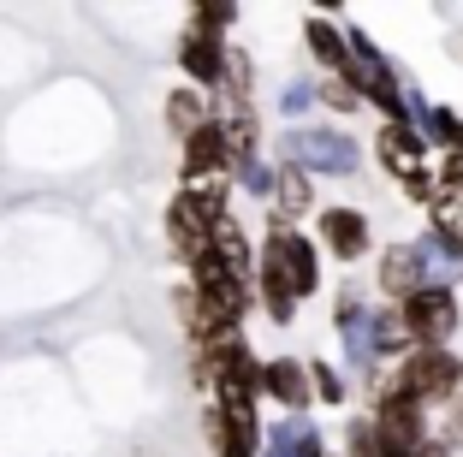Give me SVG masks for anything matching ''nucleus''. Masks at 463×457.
Segmentation results:
<instances>
[{
	"mask_svg": "<svg viewBox=\"0 0 463 457\" xmlns=\"http://www.w3.org/2000/svg\"><path fill=\"white\" fill-rule=\"evenodd\" d=\"M309 392H315V404H327V410H339V404L351 398V380H345V368H339V363H327V357H315V363H309Z\"/></svg>",
	"mask_w": 463,
	"mask_h": 457,
	"instance_id": "aec40b11",
	"label": "nucleus"
},
{
	"mask_svg": "<svg viewBox=\"0 0 463 457\" xmlns=\"http://www.w3.org/2000/svg\"><path fill=\"white\" fill-rule=\"evenodd\" d=\"M178 178H184V185H214V178H226V185H232V148H226V131H220V119L196 125V131L184 137V161H178Z\"/></svg>",
	"mask_w": 463,
	"mask_h": 457,
	"instance_id": "6e6552de",
	"label": "nucleus"
},
{
	"mask_svg": "<svg viewBox=\"0 0 463 457\" xmlns=\"http://www.w3.org/2000/svg\"><path fill=\"white\" fill-rule=\"evenodd\" d=\"M303 42H309V60L327 71V78H351V42H345V30L333 24L327 13L303 18Z\"/></svg>",
	"mask_w": 463,
	"mask_h": 457,
	"instance_id": "dca6fc26",
	"label": "nucleus"
},
{
	"mask_svg": "<svg viewBox=\"0 0 463 457\" xmlns=\"http://www.w3.org/2000/svg\"><path fill=\"white\" fill-rule=\"evenodd\" d=\"M191 291L203 297L226 327L244 333V315L256 309V268H238V262H226L220 250H208L203 262H191Z\"/></svg>",
	"mask_w": 463,
	"mask_h": 457,
	"instance_id": "7ed1b4c3",
	"label": "nucleus"
},
{
	"mask_svg": "<svg viewBox=\"0 0 463 457\" xmlns=\"http://www.w3.org/2000/svg\"><path fill=\"white\" fill-rule=\"evenodd\" d=\"M214 95H226V101H256V60H250L244 48L226 54V78H220Z\"/></svg>",
	"mask_w": 463,
	"mask_h": 457,
	"instance_id": "412c9836",
	"label": "nucleus"
},
{
	"mask_svg": "<svg viewBox=\"0 0 463 457\" xmlns=\"http://www.w3.org/2000/svg\"><path fill=\"white\" fill-rule=\"evenodd\" d=\"M161 119H166V131L184 143L196 125H208V95L203 90H173V95H166V108H161Z\"/></svg>",
	"mask_w": 463,
	"mask_h": 457,
	"instance_id": "a211bd4d",
	"label": "nucleus"
},
{
	"mask_svg": "<svg viewBox=\"0 0 463 457\" xmlns=\"http://www.w3.org/2000/svg\"><path fill=\"white\" fill-rule=\"evenodd\" d=\"M315 108H333V113H356L363 108V95L351 90V83L345 78H321L315 83Z\"/></svg>",
	"mask_w": 463,
	"mask_h": 457,
	"instance_id": "b1692460",
	"label": "nucleus"
},
{
	"mask_svg": "<svg viewBox=\"0 0 463 457\" xmlns=\"http://www.w3.org/2000/svg\"><path fill=\"white\" fill-rule=\"evenodd\" d=\"M256 303H261V315H268L273 327L298 321V291H291V280H286V268H279V256H273L268 238H261V250H256Z\"/></svg>",
	"mask_w": 463,
	"mask_h": 457,
	"instance_id": "ddd939ff",
	"label": "nucleus"
},
{
	"mask_svg": "<svg viewBox=\"0 0 463 457\" xmlns=\"http://www.w3.org/2000/svg\"><path fill=\"white\" fill-rule=\"evenodd\" d=\"M345 457H381V440H374V416L345 422Z\"/></svg>",
	"mask_w": 463,
	"mask_h": 457,
	"instance_id": "a878e982",
	"label": "nucleus"
},
{
	"mask_svg": "<svg viewBox=\"0 0 463 457\" xmlns=\"http://www.w3.org/2000/svg\"><path fill=\"white\" fill-rule=\"evenodd\" d=\"M374 416V440H381V457H416L434 428H428V410L416 404H386V410H368Z\"/></svg>",
	"mask_w": 463,
	"mask_h": 457,
	"instance_id": "1a4fd4ad",
	"label": "nucleus"
},
{
	"mask_svg": "<svg viewBox=\"0 0 463 457\" xmlns=\"http://www.w3.org/2000/svg\"><path fill=\"white\" fill-rule=\"evenodd\" d=\"M298 422H303V416L268 422V428H261V452H256V457H303V452H298Z\"/></svg>",
	"mask_w": 463,
	"mask_h": 457,
	"instance_id": "5701e85b",
	"label": "nucleus"
},
{
	"mask_svg": "<svg viewBox=\"0 0 463 457\" xmlns=\"http://www.w3.org/2000/svg\"><path fill=\"white\" fill-rule=\"evenodd\" d=\"M374 161L386 167V173L404 185L410 173H422L428 167V143L416 125H381V137H374Z\"/></svg>",
	"mask_w": 463,
	"mask_h": 457,
	"instance_id": "2eb2a0df",
	"label": "nucleus"
},
{
	"mask_svg": "<svg viewBox=\"0 0 463 457\" xmlns=\"http://www.w3.org/2000/svg\"><path fill=\"white\" fill-rule=\"evenodd\" d=\"M261 404H279L286 416H309V363L298 357H261Z\"/></svg>",
	"mask_w": 463,
	"mask_h": 457,
	"instance_id": "9b49d317",
	"label": "nucleus"
},
{
	"mask_svg": "<svg viewBox=\"0 0 463 457\" xmlns=\"http://www.w3.org/2000/svg\"><path fill=\"white\" fill-rule=\"evenodd\" d=\"M315 208V178L298 173V167H279V185H273V202H268V220H279V226H291L298 214H309Z\"/></svg>",
	"mask_w": 463,
	"mask_h": 457,
	"instance_id": "f3484780",
	"label": "nucleus"
},
{
	"mask_svg": "<svg viewBox=\"0 0 463 457\" xmlns=\"http://www.w3.org/2000/svg\"><path fill=\"white\" fill-rule=\"evenodd\" d=\"M374 285H381V297L386 303H404V297H416L428 285V273H422V250H416V238L410 243H386L381 250V262H374Z\"/></svg>",
	"mask_w": 463,
	"mask_h": 457,
	"instance_id": "f8f14e48",
	"label": "nucleus"
},
{
	"mask_svg": "<svg viewBox=\"0 0 463 457\" xmlns=\"http://www.w3.org/2000/svg\"><path fill=\"white\" fill-rule=\"evenodd\" d=\"M232 24H238V6H196V13H191L196 36H220V42H226Z\"/></svg>",
	"mask_w": 463,
	"mask_h": 457,
	"instance_id": "393cba45",
	"label": "nucleus"
},
{
	"mask_svg": "<svg viewBox=\"0 0 463 457\" xmlns=\"http://www.w3.org/2000/svg\"><path fill=\"white\" fill-rule=\"evenodd\" d=\"M232 220V185L214 178V185H184L173 202H166V243L173 256L203 262L214 250V232Z\"/></svg>",
	"mask_w": 463,
	"mask_h": 457,
	"instance_id": "f257e3e1",
	"label": "nucleus"
},
{
	"mask_svg": "<svg viewBox=\"0 0 463 457\" xmlns=\"http://www.w3.org/2000/svg\"><path fill=\"white\" fill-rule=\"evenodd\" d=\"M226 54H232V42L184 30V42H178V66H184V83H191V90H203V95H214L220 78H226Z\"/></svg>",
	"mask_w": 463,
	"mask_h": 457,
	"instance_id": "4468645a",
	"label": "nucleus"
},
{
	"mask_svg": "<svg viewBox=\"0 0 463 457\" xmlns=\"http://www.w3.org/2000/svg\"><path fill=\"white\" fill-rule=\"evenodd\" d=\"M398 315H404V333H410L416 350H446L451 338H458V327H463V303H458V291H446V285H422L416 297L398 303Z\"/></svg>",
	"mask_w": 463,
	"mask_h": 457,
	"instance_id": "39448f33",
	"label": "nucleus"
},
{
	"mask_svg": "<svg viewBox=\"0 0 463 457\" xmlns=\"http://www.w3.org/2000/svg\"><path fill=\"white\" fill-rule=\"evenodd\" d=\"M434 440H446V445H451V452H463V392H458V398H451V404H446V428H439V433H434Z\"/></svg>",
	"mask_w": 463,
	"mask_h": 457,
	"instance_id": "cd10ccee",
	"label": "nucleus"
},
{
	"mask_svg": "<svg viewBox=\"0 0 463 457\" xmlns=\"http://www.w3.org/2000/svg\"><path fill=\"white\" fill-rule=\"evenodd\" d=\"M416 250H422L428 285H446V291H458V280H463V220H434V226L416 238Z\"/></svg>",
	"mask_w": 463,
	"mask_h": 457,
	"instance_id": "9d476101",
	"label": "nucleus"
},
{
	"mask_svg": "<svg viewBox=\"0 0 463 457\" xmlns=\"http://www.w3.org/2000/svg\"><path fill=\"white\" fill-rule=\"evenodd\" d=\"M273 167H298L309 178H351L363 173V143L351 131H339V125H291L279 137Z\"/></svg>",
	"mask_w": 463,
	"mask_h": 457,
	"instance_id": "f03ea898",
	"label": "nucleus"
},
{
	"mask_svg": "<svg viewBox=\"0 0 463 457\" xmlns=\"http://www.w3.org/2000/svg\"><path fill=\"white\" fill-rule=\"evenodd\" d=\"M232 185L244 190V196H256V202H273V185H279V167L261 155V161H250V167H238L232 173Z\"/></svg>",
	"mask_w": 463,
	"mask_h": 457,
	"instance_id": "4be33fe9",
	"label": "nucleus"
},
{
	"mask_svg": "<svg viewBox=\"0 0 463 457\" xmlns=\"http://www.w3.org/2000/svg\"><path fill=\"white\" fill-rule=\"evenodd\" d=\"M268 243H273V256H279V268H286V280H291V291H298V303L327 285V280H321V243H315L309 232L268 220Z\"/></svg>",
	"mask_w": 463,
	"mask_h": 457,
	"instance_id": "0eeeda50",
	"label": "nucleus"
},
{
	"mask_svg": "<svg viewBox=\"0 0 463 457\" xmlns=\"http://www.w3.org/2000/svg\"><path fill=\"white\" fill-rule=\"evenodd\" d=\"M315 243H321L333 262L356 268V262H368V250H374V220H368L363 208L333 202V208H321V214H315Z\"/></svg>",
	"mask_w": 463,
	"mask_h": 457,
	"instance_id": "423d86ee",
	"label": "nucleus"
},
{
	"mask_svg": "<svg viewBox=\"0 0 463 457\" xmlns=\"http://www.w3.org/2000/svg\"><path fill=\"white\" fill-rule=\"evenodd\" d=\"M374 350H381V363H386V357L404 363L410 350H416V345H410V333H404V315H398L392 303H374Z\"/></svg>",
	"mask_w": 463,
	"mask_h": 457,
	"instance_id": "6ab92c4d",
	"label": "nucleus"
},
{
	"mask_svg": "<svg viewBox=\"0 0 463 457\" xmlns=\"http://www.w3.org/2000/svg\"><path fill=\"white\" fill-rule=\"evenodd\" d=\"M315 108V83H303V78H291L286 90H279V113L286 119H303V113Z\"/></svg>",
	"mask_w": 463,
	"mask_h": 457,
	"instance_id": "bb28decb",
	"label": "nucleus"
},
{
	"mask_svg": "<svg viewBox=\"0 0 463 457\" xmlns=\"http://www.w3.org/2000/svg\"><path fill=\"white\" fill-rule=\"evenodd\" d=\"M398 380H404V398L416 410H434V404H451L463 392V357L458 350H410L398 363Z\"/></svg>",
	"mask_w": 463,
	"mask_h": 457,
	"instance_id": "20e7f679",
	"label": "nucleus"
}]
</instances>
